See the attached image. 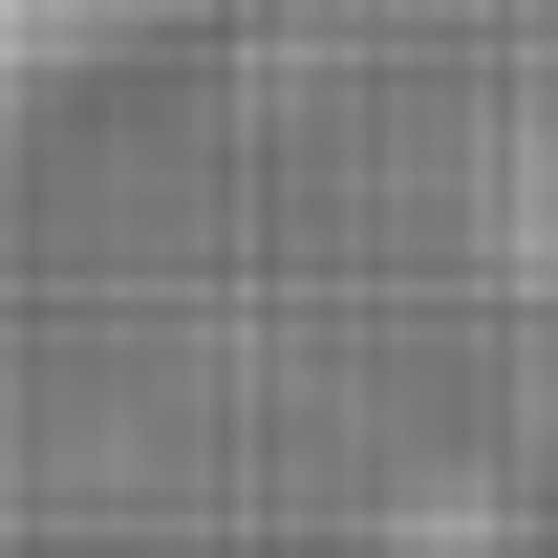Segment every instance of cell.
I'll return each mask as SVG.
<instances>
[{"instance_id":"1","label":"cell","mask_w":558,"mask_h":558,"mask_svg":"<svg viewBox=\"0 0 558 558\" xmlns=\"http://www.w3.org/2000/svg\"><path fill=\"white\" fill-rule=\"evenodd\" d=\"M150 22H194V0H22V44H44V86L108 65V44H150Z\"/></svg>"}]
</instances>
